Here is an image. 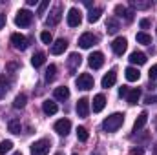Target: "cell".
Here are the masks:
<instances>
[{
    "label": "cell",
    "instance_id": "cell-1",
    "mask_svg": "<svg viewBox=\"0 0 157 155\" xmlns=\"http://www.w3.org/2000/svg\"><path fill=\"white\" fill-rule=\"evenodd\" d=\"M122 124H124V115L122 113H113V115L106 117L102 120V130L108 131V133H112V131H117Z\"/></svg>",
    "mask_w": 157,
    "mask_h": 155
},
{
    "label": "cell",
    "instance_id": "cell-2",
    "mask_svg": "<svg viewBox=\"0 0 157 155\" xmlns=\"http://www.w3.org/2000/svg\"><path fill=\"white\" fill-rule=\"evenodd\" d=\"M31 20H33V13L28 11V9H20L17 13V17H15V24L18 28H28L31 24Z\"/></svg>",
    "mask_w": 157,
    "mask_h": 155
},
{
    "label": "cell",
    "instance_id": "cell-3",
    "mask_svg": "<svg viewBox=\"0 0 157 155\" xmlns=\"http://www.w3.org/2000/svg\"><path fill=\"white\" fill-rule=\"evenodd\" d=\"M49 148H51V142L48 139H40L31 144V155H48Z\"/></svg>",
    "mask_w": 157,
    "mask_h": 155
},
{
    "label": "cell",
    "instance_id": "cell-4",
    "mask_svg": "<svg viewBox=\"0 0 157 155\" xmlns=\"http://www.w3.org/2000/svg\"><path fill=\"white\" fill-rule=\"evenodd\" d=\"M75 84H77L78 89H82V91H88V89H91L93 88V77L90 75V73H80L75 80Z\"/></svg>",
    "mask_w": 157,
    "mask_h": 155
},
{
    "label": "cell",
    "instance_id": "cell-5",
    "mask_svg": "<svg viewBox=\"0 0 157 155\" xmlns=\"http://www.w3.org/2000/svg\"><path fill=\"white\" fill-rule=\"evenodd\" d=\"M80 22H82V13L78 11L77 7H71L68 11V26L70 28H78Z\"/></svg>",
    "mask_w": 157,
    "mask_h": 155
},
{
    "label": "cell",
    "instance_id": "cell-6",
    "mask_svg": "<svg viewBox=\"0 0 157 155\" xmlns=\"http://www.w3.org/2000/svg\"><path fill=\"white\" fill-rule=\"evenodd\" d=\"M11 44H13L15 49H20V51L28 49V46H29L28 39H26L24 35H20V33H13V35H11Z\"/></svg>",
    "mask_w": 157,
    "mask_h": 155
},
{
    "label": "cell",
    "instance_id": "cell-7",
    "mask_svg": "<svg viewBox=\"0 0 157 155\" xmlns=\"http://www.w3.org/2000/svg\"><path fill=\"white\" fill-rule=\"evenodd\" d=\"M62 18V7L60 6H55L51 11H49V17L46 20V26H57Z\"/></svg>",
    "mask_w": 157,
    "mask_h": 155
},
{
    "label": "cell",
    "instance_id": "cell-8",
    "mask_svg": "<svg viewBox=\"0 0 157 155\" xmlns=\"http://www.w3.org/2000/svg\"><path fill=\"white\" fill-rule=\"evenodd\" d=\"M88 64H90V68H93V70L102 68V64H104V55H102L101 51H93V53L88 57Z\"/></svg>",
    "mask_w": 157,
    "mask_h": 155
},
{
    "label": "cell",
    "instance_id": "cell-9",
    "mask_svg": "<svg viewBox=\"0 0 157 155\" xmlns=\"http://www.w3.org/2000/svg\"><path fill=\"white\" fill-rule=\"evenodd\" d=\"M93 44H97V37H95L93 33H82V35H80L78 46H80L82 49H88V47H91Z\"/></svg>",
    "mask_w": 157,
    "mask_h": 155
},
{
    "label": "cell",
    "instance_id": "cell-10",
    "mask_svg": "<svg viewBox=\"0 0 157 155\" xmlns=\"http://www.w3.org/2000/svg\"><path fill=\"white\" fill-rule=\"evenodd\" d=\"M126 47H128V40L124 39V37H117V39L113 40V44H112L113 53H115V55H119V57L126 51Z\"/></svg>",
    "mask_w": 157,
    "mask_h": 155
},
{
    "label": "cell",
    "instance_id": "cell-11",
    "mask_svg": "<svg viewBox=\"0 0 157 155\" xmlns=\"http://www.w3.org/2000/svg\"><path fill=\"white\" fill-rule=\"evenodd\" d=\"M70 130H71V122H70L68 119H60V120L55 122V131H57L59 135H68Z\"/></svg>",
    "mask_w": 157,
    "mask_h": 155
},
{
    "label": "cell",
    "instance_id": "cell-12",
    "mask_svg": "<svg viewBox=\"0 0 157 155\" xmlns=\"http://www.w3.org/2000/svg\"><path fill=\"white\" fill-rule=\"evenodd\" d=\"M104 106H106V97H104L102 93L95 95V97H93V104H91V110H93V113H99V112H102V110H104Z\"/></svg>",
    "mask_w": 157,
    "mask_h": 155
},
{
    "label": "cell",
    "instance_id": "cell-13",
    "mask_svg": "<svg viewBox=\"0 0 157 155\" xmlns=\"http://www.w3.org/2000/svg\"><path fill=\"white\" fill-rule=\"evenodd\" d=\"M66 47H68V40L59 39L51 44V53H53V55H62V53L66 51Z\"/></svg>",
    "mask_w": 157,
    "mask_h": 155
},
{
    "label": "cell",
    "instance_id": "cell-14",
    "mask_svg": "<svg viewBox=\"0 0 157 155\" xmlns=\"http://www.w3.org/2000/svg\"><path fill=\"white\" fill-rule=\"evenodd\" d=\"M88 113H90V100L86 97H82V99H78V102H77V115L88 117Z\"/></svg>",
    "mask_w": 157,
    "mask_h": 155
},
{
    "label": "cell",
    "instance_id": "cell-15",
    "mask_svg": "<svg viewBox=\"0 0 157 155\" xmlns=\"http://www.w3.org/2000/svg\"><path fill=\"white\" fill-rule=\"evenodd\" d=\"M117 82V73H115V70H110L104 77H102V88H112L113 84Z\"/></svg>",
    "mask_w": 157,
    "mask_h": 155
},
{
    "label": "cell",
    "instance_id": "cell-16",
    "mask_svg": "<svg viewBox=\"0 0 157 155\" xmlns=\"http://www.w3.org/2000/svg\"><path fill=\"white\" fill-rule=\"evenodd\" d=\"M42 110H44V113L46 115H55L57 112H59V106H57V102H53V100H44L42 102Z\"/></svg>",
    "mask_w": 157,
    "mask_h": 155
},
{
    "label": "cell",
    "instance_id": "cell-17",
    "mask_svg": "<svg viewBox=\"0 0 157 155\" xmlns=\"http://www.w3.org/2000/svg\"><path fill=\"white\" fill-rule=\"evenodd\" d=\"M130 62L132 64H137V66H143V64H146V55L141 53V51H133L130 55Z\"/></svg>",
    "mask_w": 157,
    "mask_h": 155
},
{
    "label": "cell",
    "instance_id": "cell-18",
    "mask_svg": "<svg viewBox=\"0 0 157 155\" xmlns=\"http://www.w3.org/2000/svg\"><path fill=\"white\" fill-rule=\"evenodd\" d=\"M115 15H117V17H121V18H126L128 22L133 18V11H128V9H126L124 6H121V4H119V6H115Z\"/></svg>",
    "mask_w": 157,
    "mask_h": 155
},
{
    "label": "cell",
    "instance_id": "cell-19",
    "mask_svg": "<svg viewBox=\"0 0 157 155\" xmlns=\"http://www.w3.org/2000/svg\"><path fill=\"white\" fill-rule=\"evenodd\" d=\"M124 77L126 80H130V82H137L139 78H141V73H139V70L137 68H126V71H124Z\"/></svg>",
    "mask_w": 157,
    "mask_h": 155
},
{
    "label": "cell",
    "instance_id": "cell-20",
    "mask_svg": "<svg viewBox=\"0 0 157 155\" xmlns=\"http://www.w3.org/2000/svg\"><path fill=\"white\" fill-rule=\"evenodd\" d=\"M146 122H148V113H146V112H143L141 115L137 117L135 124H133V131H141V130L146 126Z\"/></svg>",
    "mask_w": 157,
    "mask_h": 155
},
{
    "label": "cell",
    "instance_id": "cell-21",
    "mask_svg": "<svg viewBox=\"0 0 157 155\" xmlns=\"http://www.w3.org/2000/svg\"><path fill=\"white\" fill-rule=\"evenodd\" d=\"M139 99H141V89H139V88H132V89L128 91V95H126L128 104H137Z\"/></svg>",
    "mask_w": 157,
    "mask_h": 155
},
{
    "label": "cell",
    "instance_id": "cell-22",
    "mask_svg": "<svg viewBox=\"0 0 157 155\" xmlns=\"http://www.w3.org/2000/svg\"><path fill=\"white\" fill-rule=\"evenodd\" d=\"M80 62H82V57L78 55V53H71L70 55V59H68V66H70V70L71 71H75L78 66H80Z\"/></svg>",
    "mask_w": 157,
    "mask_h": 155
},
{
    "label": "cell",
    "instance_id": "cell-23",
    "mask_svg": "<svg viewBox=\"0 0 157 155\" xmlns=\"http://www.w3.org/2000/svg\"><path fill=\"white\" fill-rule=\"evenodd\" d=\"M101 15H102V7H93V9H90V13H88V22H90V24L99 22Z\"/></svg>",
    "mask_w": 157,
    "mask_h": 155
},
{
    "label": "cell",
    "instance_id": "cell-24",
    "mask_svg": "<svg viewBox=\"0 0 157 155\" xmlns=\"http://www.w3.org/2000/svg\"><path fill=\"white\" fill-rule=\"evenodd\" d=\"M53 95H55L57 100H66V99L70 97V89H68L66 86H60V88H55Z\"/></svg>",
    "mask_w": 157,
    "mask_h": 155
},
{
    "label": "cell",
    "instance_id": "cell-25",
    "mask_svg": "<svg viewBox=\"0 0 157 155\" xmlns=\"http://www.w3.org/2000/svg\"><path fill=\"white\" fill-rule=\"evenodd\" d=\"M106 29H108V33H110V35H115L119 29H121V26H119V20L115 18V17L108 18V22H106Z\"/></svg>",
    "mask_w": 157,
    "mask_h": 155
},
{
    "label": "cell",
    "instance_id": "cell-26",
    "mask_svg": "<svg viewBox=\"0 0 157 155\" xmlns=\"http://www.w3.org/2000/svg\"><path fill=\"white\" fill-rule=\"evenodd\" d=\"M46 62V55L42 53V51H39V53H35L33 57H31V64L35 66V68H40L42 64Z\"/></svg>",
    "mask_w": 157,
    "mask_h": 155
},
{
    "label": "cell",
    "instance_id": "cell-27",
    "mask_svg": "<svg viewBox=\"0 0 157 155\" xmlns=\"http://www.w3.org/2000/svg\"><path fill=\"white\" fill-rule=\"evenodd\" d=\"M26 95L24 93H20V95H17L15 97V100H13V108H17V110H22L24 106H26Z\"/></svg>",
    "mask_w": 157,
    "mask_h": 155
},
{
    "label": "cell",
    "instance_id": "cell-28",
    "mask_svg": "<svg viewBox=\"0 0 157 155\" xmlns=\"http://www.w3.org/2000/svg\"><path fill=\"white\" fill-rule=\"evenodd\" d=\"M7 130H9L11 133H20V130H22V124H20V120H17V119H11V120H9V124H7Z\"/></svg>",
    "mask_w": 157,
    "mask_h": 155
},
{
    "label": "cell",
    "instance_id": "cell-29",
    "mask_svg": "<svg viewBox=\"0 0 157 155\" xmlns=\"http://www.w3.org/2000/svg\"><path fill=\"white\" fill-rule=\"evenodd\" d=\"M135 39L139 44H144V46H148V44H152V37L148 35V33H144V31H141V33H137L135 35Z\"/></svg>",
    "mask_w": 157,
    "mask_h": 155
},
{
    "label": "cell",
    "instance_id": "cell-30",
    "mask_svg": "<svg viewBox=\"0 0 157 155\" xmlns=\"http://www.w3.org/2000/svg\"><path fill=\"white\" fill-rule=\"evenodd\" d=\"M55 73H57V66L55 64H49L48 70H46V82H51L55 78Z\"/></svg>",
    "mask_w": 157,
    "mask_h": 155
},
{
    "label": "cell",
    "instance_id": "cell-31",
    "mask_svg": "<svg viewBox=\"0 0 157 155\" xmlns=\"http://www.w3.org/2000/svg\"><path fill=\"white\" fill-rule=\"evenodd\" d=\"M88 137H90V135H88V130H86L84 126H78L77 128V139L80 141V142H86Z\"/></svg>",
    "mask_w": 157,
    "mask_h": 155
},
{
    "label": "cell",
    "instance_id": "cell-32",
    "mask_svg": "<svg viewBox=\"0 0 157 155\" xmlns=\"http://www.w3.org/2000/svg\"><path fill=\"white\" fill-rule=\"evenodd\" d=\"M132 6L135 7V9H148L150 6H152V2H143V0H132Z\"/></svg>",
    "mask_w": 157,
    "mask_h": 155
},
{
    "label": "cell",
    "instance_id": "cell-33",
    "mask_svg": "<svg viewBox=\"0 0 157 155\" xmlns=\"http://www.w3.org/2000/svg\"><path fill=\"white\" fill-rule=\"evenodd\" d=\"M7 89H9V80L2 75V77H0V97H2V95H6V93H7Z\"/></svg>",
    "mask_w": 157,
    "mask_h": 155
},
{
    "label": "cell",
    "instance_id": "cell-34",
    "mask_svg": "<svg viewBox=\"0 0 157 155\" xmlns=\"http://www.w3.org/2000/svg\"><path fill=\"white\" fill-rule=\"evenodd\" d=\"M11 148H13V142H11V141H2V142H0V155L7 153Z\"/></svg>",
    "mask_w": 157,
    "mask_h": 155
},
{
    "label": "cell",
    "instance_id": "cell-35",
    "mask_svg": "<svg viewBox=\"0 0 157 155\" xmlns=\"http://www.w3.org/2000/svg\"><path fill=\"white\" fill-rule=\"evenodd\" d=\"M40 40H42L44 44H51V42H53V35H51L49 31H42V33H40Z\"/></svg>",
    "mask_w": 157,
    "mask_h": 155
},
{
    "label": "cell",
    "instance_id": "cell-36",
    "mask_svg": "<svg viewBox=\"0 0 157 155\" xmlns=\"http://www.w3.org/2000/svg\"><path fill=\"white\" fill-rule=\"evenodd\" d=\"M48 6H49V2H48V0L40 2V4H39V9H37V15H44V11L48 9Z\"/></svg>",
    "mask_w": 157,
    "mask_h": 155
},
{
    "label": "cell",
    "instance_id": "cell-37",
    "mask_svg": "<svg viewBox=\"0 0 157 155\" xmlns=\"http://www.w3.org/2000/svg\"><path fill=\"white\" fill-rule=\"evenodd\" d=\"M148 75H150V80H155V78H157V64H155V66H152V68H150Z\"/></svg>",
    "mask_w": 157,
    "mask_h": 155
},
{
    "label": "cell",
    "instance_id": "cell-38",
    "mask_svg": "<svg viewBox=\"0 0 157 155\" xmlns=\"http://www.w3.org/2000/svg\"><path fill=\"white\" fill-rule=\"evenodd\" d=\"M139 26H141V29H148V28H150V20H148V18H143V20L139 22Z\"/></svg>",
    "mask_w": 157,
    "mask_h": 155
},
{
    "label": "cell",
    "instance_id": "cell-39",
    "mask_svg": "<svg viewBox=\"0 0 157 155\" xmlns=\"http://www.w3.org/2000/svg\"><path fill=\"white\" fill-rule=\"evenodd\" d=\"M146 102L148 104H157V95H148L146 97Z\"/></svg>",
    "mask_w": 157,
    "mask_h": 155
},
{
    "label": "cell",
    "instance_id": "cell-40",
    "mask_svg": "<svg viewBox=\"0 0 157 155\" xmlns=\"http://www.w3.org/2000/svg\"><path fill=\"white\" fill-rule=\"evenodd\" d=\"M128 91H130V89H128L126 86H122V88H119V95H121V97H126V95H128Z\"/></svg>",
    "mask_w": 157,
    "mask_h": 155
},
{
    "label": "cell",
    "instance_id": "cell-41",
    "mask_svg": "<svg viewBox=\"0 0 157 155\" xmlns=\"http://www.w3.org/2000/svg\"><path fill=\"white\" fill-rule=\"evenodd\" d=\"M144 150L143 148H132V155H143Z\"/></svg>",
    "mask_w": 157,
    "mask_h": 155
},
{
    "label": "cell",
    "instance_id": "cell-42",
    "mask_svg": "<svg viewBox=\"0 0 157 155\" xmlns=\"http://www.w3.org/2000/svg\"><path fill=\"white\" fill-rule=\"evenodd\" d=\"M4 26H6V15H2V13H0V29H2Z\"/></svg>",
    "mask_w": 157,
    "mask_h": 155
},
{
    "label": "cell",
    "instance_id": "cell-43",
    "mask_svg": "<svg viewBox=\"0 0 157 155\" xmlns=\"http://www.w3.org/2000/svg\"><path fill=\"white\" fill-rule=\"evenodd\" d=\"M17 68H18V66H17L15 62H11V64H7V70H11V71H13V70H17Z\"/></svg>",
    "mask_w": 157,
    "mask_h": 155
},
{
    "label": "cell",
    "instance_id": "cell-44",
    "mask_svg": "<svg viewBox=\"0 0 157 155\" xmlns=\"http://www.w3.org/2000/svg\"><path fill=\"white\" fill-rule=\"evenodd\" d=\"M154 152H155V153H157V144H155V146H154Z\"/></svg>",
    "mask_w": 157,
    "mask_h": 155
},
{
    "label": "cell",
    "instance_id": "cell-45",
    "mask_svg": "<svg viewBox=\"0 0 157 155\" xmlns=\"http://www.w3.org/2000/svg\"><path fill=\"white\" fill-rule=\"evenodd\" d=\"M13 155H22V153H20V152H15V153H13Z\"/></svg>",
    "mask_w": 157,
    "mask_h": 155
},
{
    "label": "cell",
    "instance_id": "cell-46",
    "mask_svg": "<svg viewBox=\"0 0 157 155\" xmlns=\"http://www.w3.org/2000/svg\"><path fill=\"white\" fill-rule=\"evenodd\" d=\"M55 155H62V153H55Z\"/></svg>",
    "mask_w": 157,
    "mask_h": 155
},
{
    "label": "cell",
    "instance_id": "cell-47",
    "mask_svg": "<svg viewBox=\"0 0 157 155\" xmlns=\"http://www.w3.org/2000/svg\"><path fill=\"white\" fill-rule=\"evenodd\" d=\"M73 155H77V153H73Z\"/></svg>",
    "mask_w": 157,
    "mask_h": 155
}]
</instances>
